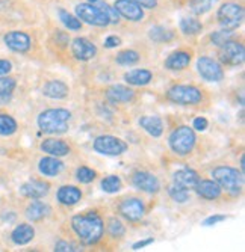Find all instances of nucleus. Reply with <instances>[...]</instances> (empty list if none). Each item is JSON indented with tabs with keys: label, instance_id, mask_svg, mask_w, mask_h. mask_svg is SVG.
<instances>
[{
	"label": "nucleus",
	"instance_id": "1",
	"mask_svg": "<svg viewBox=\"0 0 245 252\" xmlns=\"http://www.w3.org/2000/svg\"><path fill=\"white\" fill-rule=\"evenodd\" d=\"M71 228L79 237V240L86 246L96 245L103 237L105 233L103 219L94 212L74 216L71 219Z\"/></svg>",
	"mask_w": 245,
	"mask_h": 252
},
{
	"label": "nucleus",
	"instance_id": "2",
	"mask_svg": "<svg viewBox=\"0 0 245 252\" xmlns=\"http://www.w3.org/2000/svg\"><path fill=\"white\" fill-rule=\"evenodd\" d=\"M71 113L67 109H47L39 113L38 127L41 131L49 134H61L69 130V121Z\"/></svg>",
	"mask_w": 245,
	"mask_h": 252
},
{
	"label": "nucleus",
	"instance_id": "3",
	"mask_svg": "<svg viewBox=\"0 0 245 252\" xmlns=\"http://www.w3.org/2000/svg\"><path fill=\"white\" fill-rule=\"evenodd\" d=\"M213 180L219 185L221 189H226L232 195H238L242 189L244 174L232 166H218L212 171Z\"/></svg>",
	"mask_w": 245,
	"mask_h": 252
},
{
	"label": "nucleus",
	"instance_id": "4",
	"mask_svg": "<svg viewBox=\"0 0 245 252\" xmlns=\"http://www.w3.org/2000/svg\"><path fill=\"white\" fill-rule=\"evenodd\" d=\"M195 133L191 127L188 126H180L175 130H173V133L168 137V144L170 148L177 154V156H188L195 145Z\"/></svg>",
	"mask_w": 245,
	"mask_h": 252
},
{
	"label": "nucleus",
	"instance_id": "5",
	"mask_svg": "<svg viewBox=\"0 0 245 252\" xmlns=\"http://www.w3.org/2000/svg\"><path fill=\"white\" fill-rule=\"evenodd\" d=\"M218 23L222 29L236 31L244 21V6L236 2H226L218 8Z\"/></svg>",
	"mask_w": 245,
	"mask_h": 252
},
{
	"label": "nucleus",
	"instance_id": "6",
	"mask_svg": "<svg viewBox=\"0 0 245 252\" xmlns=\"http://www.w3.org/2000/svg\"><path fill=\"white\" fill-rule=\"evenodd\" d=\"M76 17L86 23V25L91 26H97V28H106L107 25H110L109 17L106 14V11L103 9L102 5H94V3H79L74 8Z\"/></svg>",
	"mask_w": 245,
	"mask_h": 252
},
{
	"label": "nucleus",
	"instance_id": "7",
	"mask_svg": "<svg viewBox=\"0 0 245 252\" xmlns=\"http://www.w3.org/2000/svg\"><path fill=\"white\" fill-rule=\"evenodd\" d=\"M167 98L174 104H182V106H194L198 104L203 100L202 91L191 85H175L173 86L168 93Z\"/></svg>",
	"mask_w": 245,
	"mask_h": 252
},
{
	"label": "nucleus",
	"instance_id": "8",
	"mask_svg": "<svg viewBox=\"0 0 245 252\" xmlns=\"http://www.w3.org/2000/svg\"><path fill=\"white\" fill-rule=\"evenodd\" d=\"M93 148L99 154L105 156H121L127 151V144L120 139L117 136H110V134H103L99 136L93 142Z\"/></svg>",
	"mask_w": 245,
	"mask_h": 252
},
{
	"label": "nucleus",
	"instance_id": "9",
	"mask_svg": "<svg viewBox=\"0 0 245 252\" xmlns=\"http://www.w3.org/2000/svg\"><path fill=\"white\" fill-rule=\"evenodd\" d=\"M219 61L230 66H238L245 59V49L244 44L236 39H230L226 44H222L218 52Z\"/></svg>",
	"mask_w": 245,
	"mask_h": 252
},
{
	"label": "nucleus",
	"instance_id": "10",
	"mask_svg": "<svg viewBox=\"0 0 245 252\" xmlns=\"http://www.w3.org/2000/svg\"><path fill=\"white\" fill-rule=\"evenodd\" d=\"M197 71L206 82H221L224 79V70L222 65L208 56H202L197 61Z\"/></svg>",
	"mask_w": 245,
	"mask_h": 252
},
{
	"label": "nucleus",
	"instance_id": "11",
	"mask_svg": "<svg viewBox=\"0 0 245 252\" xmlns=\"http://www.w3.org/2000/svg\"><path fill=\"white\" fill-rule=\"evenodd\" d=\"M3 41L6 44V47L15 53H26L32 47V39H31L29 33H26L23 31H11L8 33H5Z\"/></svg>",
	"mask_w": 245,
	"mask_h": 252
},
{
	"label": "nucleus",
	"instance_id": "12",
	"mask_svg": "<svg viewBox=\"0 0 245 252\" xmlns=\"http://www.w3.org/2000/svg\"><path fill=\"white\" fill-rule=\"evenodd\" d=\"M118 210L121 216H124L130 222H138L145 215L144 202L140 198H126L124 201H121Z\"/></svg>",
	"mask_w": 245,
	"mask_h": 252
},
{
	"label": "nucleus",
	"instance_id": "13",
	"mask_svg": "<svg viewBox=\"0 0 245 252\" xmlns=\"http://www.w3.org/2000/svg\"><path fill=\"white\" fill-rule=\"evenodd\" d=\"M114 8L117 9L120 17L129 21H141L144 18V8L135 0H115Z\"/></svg>",
	"mask_w": 245,
	"mask_h": 252
},
{
	"label": "nucleus",
	"instance_id": "14",
	"mask_svg": "<svg viewBox=\"0 0 245 252\" xmlns=\"http://www.w3.org/2000/svg\"><path fill=\"white\" fill-rule=\"evenodd\" d=\"M71 53L77 61H91L97 55V47L86 38H74L71 41Z\"/></svg>",
	"mask_w": 245,
	"mask_h": 252
},
{
	"label": "nucleus",
	"instance_id": "15",
	"mask_svg": "<svg viewBox=\"0 0 245 252\" xmlns=\"http://www.w3.org/2000/svg\"><path fill=\"white\" fill-rule=\"evenodd\" d=\"M132 183H133V186H135L137 189H140L142 192H147V193H156L161 189L159 180L156 178L153 174L145 172V171H138V172L133 174Z\"/></svg>",
	"mask_w": 245,
	"mask_h": 252
},
{
	"label": "nucleus",
	"instance_id": "16",
	"mask_svg": "<svg viewBox=\"0 0 245 252\" xmlns=\"http://www.w3.org/2000/svg\"><path fill=\"white\" fill-rule=\"evenodd\" d=\"M49 189H50L49 183L41 181V180H32V181L25 183V185L20 188V193L31 199H39L49 193Z\"/></svg>",
	"mask_w": 245,
	"mask_h": 252
},
{
	"label": "nucleus",
	"instance_id": "17",
	"mask_svg": "<svg viewBox=\"0 0 245 252\" xmlns=\"http://www.w3.org/2000/svg\"><path fill=\"white\" fill-rule=\"evenodd\" d=\"M135 97V93L123 85H112L106 89V98L110 103H129Z\"/></svg>",
	"mask_w": 245,
	"mask_h": 252
},
{
	"label": "nucleus",
	"instance_id": "18",
	"mask_svg": "<svg viewBox=\"0 0 245 252\" xmlns=\"http://www.w3.org/2000/svg\"><path fill=\"white\" fill-rule=\"evenodd\" d=\"M39 148L47 153L50 156H55V157H62V156H67L70 154V145L64 142L62 139H53V137H49V139H44L39 145Z\"/></svg>",
	"mask_w": 245,
	"mask_h": 252
},
{
	"label": "nucleus",
	"instance_id": "19",
	"mask_svg": "<svg viewBox=\"0 0 245 252\" xmlns=\"http://www.w3.org/2000/svg\"><path fill=\"white\" fill-rule=\"evenodd\" d=\"M200 181V177L195 171L189 169V168H185V169H180L174 174V185L180 186L183 189H195V186L198 185Z\"/></svg>",
	"mask_w": 245,
	"mask_h": 252
},
{
	"label": "nucleus",
	"instance_id": "20",
	"mask_svg": "<svg viewBox=\"0 0 245 252\" xmlns=\"http://www.w3.org/2000/svg\"><path fill=\"white\" fill-rule=\"evenodd\" d=\"M69 93L70 88L61 80H50L42 86V94L53 100H62L69 95Z\"/></svg>",
	"mask_w": 245,
	"mask_h": 252
},
{
	"label": "nucleus",
	"instance_id": "21",
	"mask_svg": "<svg viewBox=\"0 0 245 252\" xmlns=\"http://www.w3.org/2000/svg\"><path fill=\"white\" fill-rule=\"evenodd\" d=\"M191 63V55L185 50H177L171 53L165 61V68L171 71H180Z\"/></svg>",
	"mask_w": 245,
	"mask_h": 252
},
{
	"label": "nucleus",
	"instance_id": "22",
	"mask_svg": "<svg viewBox=\"0 0 245 252\" xmlns=\"http://www.w3.org/2000/svg\"><path fill=\"white\" fill-rule=\"evenodd\" d=\"M197 193L205 199H218L221 196V188L216 181L212 180H200L195 186Z\"/></svg>",
	"mask_w": 245,
	"mask_h": 252
},
{
	"label": "nucleus",
	"instance_id": "23",
	"mask_svg": "<svg viewBox=\"0 0 245 252\" xmlns=\"http://www.w3.org/2000/svg\"><path fill=\"white\" fill-rule=\"evenodd\" d=\"M38 169L42 175L46 177H55L58 175L62 169H64V163L61 160H58V157L52 156V157H44L39 160L38 163Z\"/></svg>",
	"mask_w": 245,
	"mask_h": 252
},
{
	"label": "nucleus",
	"instance_id": "24",
	"mask_svg": "<svg viewBox=\"0 0 245 252\" xmlns=\"http://www.w3.org/2000/svg\"><path fill=\"white\" fill-rule=\"evenodd\" d=\"M34 237H35V230L32 225L28 223H20L11 233V239L15 245H28L29 242H32Z\"/></svg>",
	"mask_w": 245,
	"mask_h": 252
},
{
	"label": "nucleus",
	"instance_id": "25",
	"mask_svg": "<svg viewBox=\"0 0 245 252\" xmlns=\"http://www.w3.org/2000/svg\"><path fill=\"white\" fill-rule=\"evenodd\" d=\"M56 198L64 205H74L82 199V192L76 186H62L59 188Z\"/></svg>",
	"mask_w": 245,
	"mask_h": 252
},
{
	"label": "nucleus",
	"instance_id": "26",
	"mask_svg": "<svg viewBox=\"0 0 245 252\" xmlns=\"http://www.w3.org/2000/svg\"><path fill=\"white\" fill-rule=\"evenodd\" d=\"M153 74L148 70H144V68H138V70H132L129 73L124 74V80L129 85L133 86H145L151 82Z\"/></svg>",
	"mask_w": 245,
	"mask_h": 252
},
{
	"label": "nucleus",
	"instance_id": "27",
	"mask_svg": "<svg viewBox=\"0 0 245 252\" xmlns=\"http://www.w3.org/2000/svg\"><path fill=\"white\" fill-rule=\"evenodd\" d=\"M140 126L153 137H159L164 133V124L159 117H153V115L142 117L140 120Z\"/></svg>",
	"mask_w": 245,
	"mask_h": 252
},
{
	"label": "nucleus",
	"instance_id": "28",
	"mask_svg": "<svg viewBox=\"0 0 245 252\" xmlns=\"http://www.w3.org/2000/svg\"><path fill=\"white\" fill-rule=\"evenodd\" d=\"M50 212V207L47 204H44L41 201H34L28 205L26 209V218L32 222H38L41 219H44Z\"/></svg>",
	"mask_w": 245,
	"mask_h": 252
},
{
	"label": "nucleus",
	"instance_id": "29",
	"mask_svg": "<svg viewBox=\"0 0 245 252\" xmlns=\"http://www.w3.org/2000/svg\"><path fill=\"white\" fill-rule=\"evenodd\" d=\"M179 28L185 35H189V36L198 35L203 31V25L194 17H183L179 23Z\"/></svg>",
	"mask_w": 245,
	"mask_h": 252
},
{
	"label": "nucleus",
	"instance_id": "30",
	"mask_svg": "<svg viewBox=\"0 0 245 252\" xmlns=\"http://www.w3.org/2000/svg\"><path fill=\"white\" fill-rule=\"evenodd\" d=\"M148 36L154 42H170L174 39V32L165 26H153L148 32Z\"/></svg>",
	"mask_w": 245,
	"mask_h": 252
},
{
	"label": "nucleus",
	"instance_id": "31",
	"mask_svg": "<svg viewBox=\"0 0 245 252\" xmlns=\"http://www.w3.org/2000/svg\"><path fill=\"white\" fill-rule=\"evenodd\" d=\"M218 0H189V11L194 15H203L206 12H209L215 5H216Z\"/></svg>",
	"mask_w": 245,
	"mask_h": 252
},
{
	"label": "nucleus",
	"instance_id": "32",
	"mask_svg": "<svg viewBox=\"0 0 245 252\" xmlns=\"http://www.w3.org/2000/svg\"><path fill=\"white\" fill-rule=\"evenodd\" d=\"M58 14H59V20L62 21V25L67 29H70V31H79V29H82V21L76 15L70 14L69 11H65L62 8L58 11Z\"/></svg>",
	"mask_w": 245,
	"mask_h": 252
},
{
	"label": "nucleus",
	"instance_id": "33",
	"mask_svg": "<svg viewBox=\"0 0 245 252\" xmlns=\"http://www.w3.org/2000/svg\"><path fill=\"white\" fill-rule=\"evenodd\" d=\"M17 131V121L8 115V113H0V134L11 136Z\"/></svg>",
	"mask_w": 245,
	"mask_h": 252
},
{
	"label": "nucleus",
	"instance_id": "34",
	"mask_svg": "<svg viewBox=\"0 0 245 252\" xmlns=\"http://www.w3.org/2000/svg\"><path fill=\"white\" fill-rule=\"evenodd\" d=\"M140 59H141V56L135 50H123L115 56V62L120 65H124V66L135 65L137 62H140Z\"/></svg>",
	"mask_w": 245,
	"mask_h": 252
},
{
	"label": "nucleus",
	"instance_id": "35",
	"mask_svg": "<svg viewBox=\"0 0 245 252\" xmlns=\"http://www.w3.org/2000/svg\"><path fill=\"white\" fill-rule=\"evenodd\" d=\"M121 188H123V183H121L120 177H117V175H109L102 180V189L106 193H117L121 190Z\"/></svg>",
	"mask_w": 245,
	"mask_h": 252
},
{
	"label": "nucleus",
	"instance_id": "36",
	"mask_svg": "<svg viewBox=\"0 0 245 252\" xmlns=\"http://www.w3.org/2000/svg\"><path fill=\"white\" fill-rule=\"evenodd\" d=\"M168 195H170V198H171L173 201L179 202V204L186 202V201L189 199V192H188V189H183V188H180V186H177V185H174V183H173L171 186H168Z\"/></svg>",
	"mask_w": 245,
	"mask_h": 252
},
{
	"label": "nucleus",
	"instance_id": "37",
	"mask_svg": "<svg viewBox=\"0 0 245 252\" xmlns=\"http://www.w3.org/2000/svg\"><path fill=\"white\" fill-rule=\"evenodd\" d=\"M233 31H227V29H221V31H216L213 33H210V41L213 45L216 47H221L222 44H226L227 41L233 39Z\"/></svg>",
	"mask_w": 245,
	"mask_h": 252
},
{
	"label": "nucleus",
	"instance_id": "38",
	"mask_svg": "<svg viewBox=\"0 0 245 252\" xmlns=\"http://www.w3.org/2000/svg\"><path fill=\"white\" fill-rule=\"evenodd\" d=\"M107 233H109L110 236H112V237L118 239V237H123V236H124L126 228H124V225H123L121 220L112 218V219H110V220L107 222Z\"/></svg>",
	"mask_w": 245,
	"mask_h": 252
},
{
	"label": "nucleus",
	"instance_id": "39",
	"mask_svg": "<svg viewBox=\"0 0 245 252\" xmlns=\"http://www.w3.org/2000/svg\"><path fill=\"white\" fill-rule=\"evenodd\" d=\"M96 171H93L91 168L88 166H80L77 171H76V177L80 183H83V185H88V183H91L94 178H96Z\"/></svg>",
	"mask_w": 245,
	"mask_h": 252
},
{
	"label": "nucleus",
	"instance_id": "40",
	"mask_svg": "<svg viewBox=\"0 0 245 252\" xmlns=\"http://www.w3.org/2000/svg\"><path fill=\"white\" fill-rule=\"evenodd\" d=\"M15 79L12 77H0V97L2 95H11L15 89Z\"/></svg>",
	"mask_w": 245,
	"mask_h": 252
},
{
	"label": "nucleus",
	"instance_id": "41",
	"mask_svg": "<svg viewBox=\"0 0 245 252\" xmlns=\"http://www.w3.org/2000/svg\"><path fill=\"white\" fill-rule=\"evenodd\" d=\"M102 6H103V9L106 11V14H107V17H109V21L112 23V25H117V23H120V14L117 12V9L114 8V6H110V5H107V3H100Z\"/></svg>",
	"mask_w": 245,
	"mask_h": 252
},
{
	"label": "nucleus",
	"instance_id": "42",
	"mask_svg": "<svg viewBox=\"0 0 245 252\" xmlns=\"http://www.w3.org/2000/svg\"><path fill=\"white\" fill-rule=\"evenodd\" d=\"M55 251H56V252H74V251H77V248H76L74 245L69 243V242L61 240V242H58V243L55 245Z\"/></svg>",
	"mask_w": 245,
	"mask_h": 252
},
{
	"label": "nucleus",
	"instance_id": "43",
	"mask_svg": "<svg viewBox=\"0 0 245 252\" xmlns=\"http://www.w3.org/2000/svg\"><path fill=\"white\" fill-rule=\"evenodd\" d=\"M227 219V216L224 215H213V216H209L203 220V225L205 226H212V225H216L219 222H224Z\"/></svg>",
	"mask_w": 245,
	"mask_h": 252
},
{
	"label": "nucleus",
	"instance_id": "44",
	"mask_svg": "<svg viewBox=\"0 0 245 252\" xmlns=\"http://www.w3.org/2000/svg\"><path fill=\"white\" fill-rule=\"evenodd\" d=\"M121 44V38L117 36V35H110L105 39V47L106 49H115Z\"/></svg>",
	"mask_w": 245,
	"mask_h": 252
},
{
	"label": "nucleus",
	"instance_id": "45",
	"mask_svg": "<svg viewBox=\"0 0 245 252\" xmlns=\"http://www.w3.org/2000/svg\"><path fill=\"white\" fill-rule=\"evenodd\" d=\"M192 128H195V130H198V131H205V130L208 128V120L203 118V117L195 118L194 123H192Z\"/></svg>",
	"mask_w": 245,
	"mask_h": 252
},
{
	"label": "nucleus",
	"instance_id": "46",
	"mask_svg": "<svg viewBox=\"0 0 245 252\" xmlns=\"http://www.w3.org/2000/svg\"><path fill=\"white\" fill-rule=\"evenodd\" d=\"M12 70V63L6 59H0V76H5Z\"/></svg>",
	"mask_w": 245,
	"mask_h": 252
},
{
	"label": "nucleus",
	"instance_id": "47",
	"mask_svg": "<svg viewBox=\"0 0 245 252\" xmlns=\"http://www.w3.org/2000/svg\"><path fill=\"white\" fill-rule=\"evenodd\" d=\"M137 3H140L145 9H154L158 6V0H135Z\"/></svg>",
	"mask_w": 245,
	"mask_h": 252
},
{
	"label": "nucleus",
	"instance_id": "48",
	"mask_svg": "<svg viewBox=\"0 0 245 252\" xmlns=\"http://www.w3.org/2000/svg\"><path fill=\"white\" fill-rule=\"evenodd\" d=\"M151 243H153V237H148V239H145V240H140V242H137V243H133L132 249H133V251H138V249L145 248V246H148V245H151Z\"/></svg>",
	"mask_w": 245,
	"mask_h": 252
},
{
	"label": "nucleus",
	"instance_id": "49",
	"mask_svg": "<svg viewBox=\"0 0 245 252\" xmlns=\"http://www.w3.org/2000/svg\"><path fill=\"white\" fill-rule=\"evenodd\" d=\"M244 163H245V162H244V156H242V157H241V171H242V172H244V169H245V165H244Z\"/></svg>",
	"mask_w": 245,
	"mask_h": 252
},
{
	"label": "nucleus",
	"instance_id": "50",
	"mask_svg": "<svg viewBox=\"0 0 245 252\" xmlns=\"http://www.w3.org/2000/svg\"><path fill=\"white\" fill-rule=\"evenodd\" d=\"M90 3H96V2H99V0H88Z\"/></svg>",
	"mask_w": 245,
	"mask_h": 252
}]
</instances>
